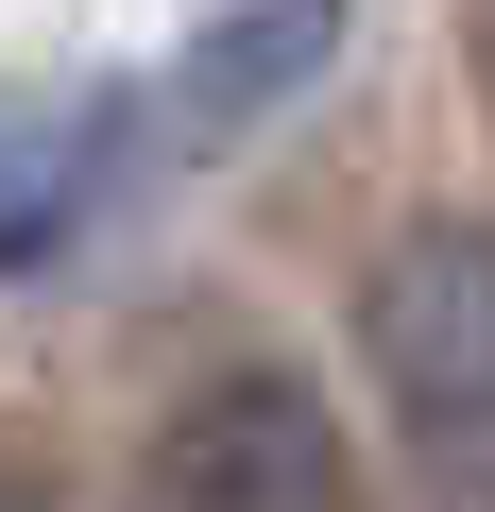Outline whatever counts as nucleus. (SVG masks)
Here are the masks:
<instances>
[{
	"label": "nucleus",
	"instance_id": "nucleus-2",
	"mask_svg": "<svg viewBox=\"0 0 495 512\" xmlns=\"http://www.w3.org/2000/svg\"><path fill=\"white\" fill-rule=\"evenodd\" d=\"M359 342L427 444H495V222H410L359 291Z\"/></svg>",
	"mask_w": 495,
	"mask_h": 512
},
{
	"label": "nucleus",
	"instance_id": "nucleus-3",
	"mask_svg": "<svg viewBox=\"0 0 495 512\" xmlns=\"http://www.w3.org/2000/svg\"><path fill=\"white\" fill-rule=\"evenodd\" d=\"M137 137H154V103H137V86H52V103H0V274L69 256V239L120 205Z\"/></svg>",
	"mask_w": 495,
	"mask_h": 512
},
{
	"label": "nucleus",
	"instance_id": "nucleus-6",
	"mask_svg": "<svg viewBox=\"0 0 495 512\" xmlns=\"http://www.w3.org/2000/svg\"><path fill=\"white\" fill-rule=\"evenodd\" d=\"M478 86H495V0H478Z\"/></svg>",
	"mask_w": 495,
	"mask_h": 512
},
{
	"label": "nucleus",
	"instance_id": "nucleus-5",
	"mask_svg": "<svg viewBox=\"0 0 495 512\" xmlns=\"http://www.w3.org/2000/svg\"><path fill=\"white\" fill-rule=\"evenodd\" d=\"M0 512H52V495H35V478H0Z\"/></svg>",
	"mask_w": 495,
	"mask_h": 512
},
{
	"label": "nucleus",
	"instance_id": "nucleus-4",
	"mask_svg": "<svg viewBox=\"0 0 495 512\" xmlns=\"http://www.w3.org/2000/svg\"><path fill=\"white\" fill-rule=\"evenodd\" d=\"M325 52H342V0H222V18L171 52V86H154V137H171V154L257 137L274 103H308V86H325Z\"/></svg>",
	"mask_w": 495,
	"mask_h": 512
},
{
	"label": "nucleus",
	"instance_id": "nucleus-1",
	"mask_svg": "<svg viewBox=\"0 0 495 512\" xmlns=\"http://www.w3.org/2000/svg\"><path fill=\"white\" fill-rule=\"evenodd\" d=\"M137 512H359V461H342V410L274 359L239 376H188L171 427L137 444Z\"/></svg>",
	"mask_w": 495,
	"mask_h": 512
}]
</instances>
